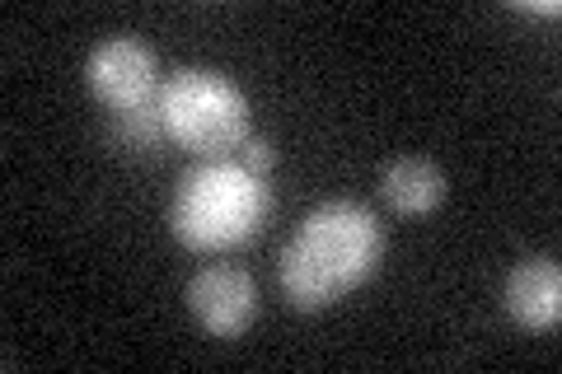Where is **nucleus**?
I'll use <instances>...</instances> for the list:
<instances>
[{"label":"nucleus","instance_id":"nucleus-1","mask_svg":"<svg viewBox=\"0 0 562 374\" xmlns=\"http://www.w3.org/2000/svg\"><path fill=\"white\" fill-rule=\"evenodd\" d=\"M384 225L361 202H324L295 225L291 243L281 248L277 276L281 291L301 314L333 309L342 295L361 291L380 272Z\"/></svg>","mask_w":562,"mask_h":374},{"label":"nucleus","instance_id":"nucleus-2","mask_svg":"<svg viewBox=\"0 0 562 374\" xmlns=\"http://www.w3.org/2000/svg\"><path fill=\"white\" fill-rule=\"evenodd\" d=\"M272 216L268 178L244 169L239 159H202L173 188L169 229L192 253H231V248L258 239Z\"/></svg>","mask_w":562,"mask_h":374},{"label":"nucleus","instance_id":"nucleus-3","mask_svg":"<svg viewBox=\"0 0 562 374\" xmlns=\"http://www.w3.org/2000/svg\"><path fill=\"white\" fill-rule=\"evenodd\" d=\"M160 117L173 146L198 159H225L249 140V99H244V89L206 66L173 70L160 89Z\"/></svg>","mask_w":562,"mask_h":374},{"label":"nucleus","instance_id":"nucleus-4","mask_svg":"<svg viewBox=\"0 0 562 374\" xmlns=\"http://www.w3.org/2000/svg\"><path fill=\"white\" fill-rule=\"evenodd\" d=\"M85 84L117 117V113L146 109V103L160 99L165 76H160V57L140 38H109L85 61Z\"/></svg>","mask_w":562,"mask_h":374},{"label":"nucleus","instance_id":"nucleus-5","mask_svg":"<svg viewBox=\"0 0 562 374\" xmlns=\"http://www.w3.org/2000/svg\"><path fill=\"white\" fill-rule=\"evenodd\" d=\"M188 309L211 337H244L258 318V286L244 267H202L188 281Z\"/></svg>","mask_w":562,"mask_h":374},{"label":"nucleus","instance_id":"nucleus-6","mask_svg":"<svg viewBox=\"0 0 562 374\" xmlns=\"http://www.w3.org/2000/svg\"><path fill=\"white\" fill-rule=\"evenodd\" d=\"M506 314L530 332H553L562 324V272L553 258H530L506 276L502 291Z\"/></svg>","mask_w":562,"mask_h":374},{"label":"nucleus","instance_id":"nucleus-7","mask_svg":"<svg viewBox=\"0 0 562 374\" xmlns=\"http://www.w3.org/2000/svg\"><path fill=\"white\" fill-rule=\"evenodd\" d=\"M446 192H450V183L431 159H394V165L380 173V197L390 202L398 216H431V211L446 202Z\"/></svg>","mask_w":562,"mask_h":374},{"label":"nucleus","instance_id":"nucleus-8","mask_svg":"<svg viewBox=\"0 0 562 374\" xmlns=\"http://www.w3.org/2000/svg\"><path fill=\"white\" fill-rule=\"evenodd\" d=\"M113 136H117V146L132 150V155H160L165 140H169L165 117H160V99L146 103V109L117 113V117H113Z\"/></svg>","mask_w":562,"mask_h":374},{"label":"nucleus","instance_id":"nucleus-9","mask_svg":"<svg viewBox=\"0 0 562 374\" xmlns=\"http://www.w3.org/2000/svg\"><path fill=\"white\" fill-rule=\"evenodd\" d=\"M239 165H244V169H254L258 178H268L272 165H277V155H272V146H268L262 136H249V140L239 146Z\"/></svg>","mask_w":562,"mask_h":374}]
</instances>
